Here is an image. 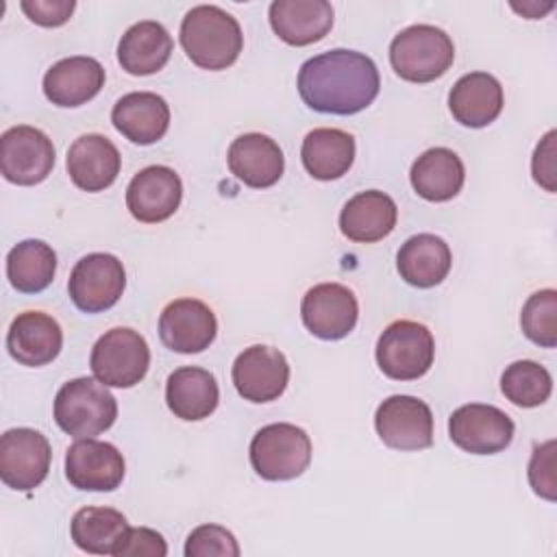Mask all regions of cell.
<instances>
[{
	"label": "cell",
	"instance_id": "1",
	"mask_svg": "<svg viewBox=\"0 0 557 557\" xmlns=\"http://www.w3.org/2000/svg\"><path fill=\"white\" fill-rule=\"evenodd\" d=\"M381 78L374 61L357 50L335 48L311 57L298 72L302 102L320 113L352 115L372 104Z\"/></svg>",
	"mask_w": 557,
	"mask_h": 557
},
{
	"label": "cell",
	"instance_id": "2",
	"mask_svg": "<svg viewBox=\"0 0 557 557\" xmlns=\"http://www.w3.org/2000/svg\"><path fill=\"white\" fill-rule=\"evenodd\" d=\"M181 46L202 70H226L244 48L239 22L215 4H198L181 22Z\"/></svg>",
	"mask_w": 557,
	"mask_h": 557
},
{
	"label": "cell",
	"instance_id": "3",
	"mask_svg": "<svg viewBox=\"0 0 557 557\" xmlns=\"http://www.w3.org/2000/svg\"><path fill=\"white\" fill-rule=\"evenodd\" d=\"M115 418L117 403L98 379H72L54 396V420L61 431L76 440L104 433Z\"/></svg>",
	"mask_w": 557,
	"mask_h": 557
},
{
	"label": "cell",
	"instance_id": "4",
	"mask_svg": "<svg viewBox=\"0 0 557 557\" xmlns=\"http://www.w3.org/2000/svg\"><path fill=\"white\" fill-rule=\"evenodd\" d=\"M389 61L400 78L409 83H431L450 70L455 46L442 28L413 24L392 39Z\"/></svg>",
	"mask_w": 557,
	"mask_h": 557
},
{
	"label": "cell",
	"instance_id": "5",
	"mask_svg": "<svg viewBox=\"0 0 557 557\" xmlns=\"http://www.w3.org/2000/svg\"><path fill=\"white\" fill-rule=\"evenodd\" d=\"M252 470L265 481H289L311 463V440L305 429L274 422L259 429L250 442Z\"/></svg>",
	"mask_w": 557,
	"mask_h": 557
},
{
	"label": "cell",
	"instance_id": "6",
	"mask_svg": "<svg viewBox=\"0 0 557 557\" xmlns=\"http://www.w3.org/2000/svg\"><path fill=\"white\" fill-rule=\"evenodd\" d=\"M89 368L107 387H133L150 368V348L137 331L117 326L98 337L91 348Z\"/></svg>",
	"mask_w": 557,
	"mask_h": 557
},
{
	"label": "cell",
	"instance_id": "7",
	"mask_svg": "<svg viewBox=\"0 0 557 557\" xmlns=\"http://www.w3.org/2000/svg\"><path fill=\"white\" fill-rule=\"evenodd\" d=\"M435 357L431 331L413 320L392 322L376 342V363L394 381H413L429 372Z\"/></svg>",
	"mask_w": 557,
	"mask_h": 557
},
{
	"label": "cell",
	"instance_id": "8",
	"mask_svg": "<svg viewBox=\"0 0 557 557\" xmlns=\"http://www.w3.org/2000/svg\"><path fill=\"white\" fill-rule=\"evenodd\" d=\"M126 287V272L122 261L109 252H91L76 261L67 292L72 302L85 313H100L111 309Z\"/></svg>",
	"mask_w": 557,
	"mask_h": 557
},
{
	"label": "cell",
	"instance_id": "9",
	"mask_svg": "<svg viewBox=\"0 0 557 557\" xmlns=\"http://www.w3.org/2000/svg\"><path fill=\"white\" fill-rule=\"evenodd\" d=\"M54 168V146L35 126H11L0 137V172L9 183L37 185Z\"/></svg>",
	"mask_w": 557,
	"mask_h": 557
},
{
	"label": "cell",
	"instance_id": "10",
	"mask_svg": "<svg viewBox=\"0 0 557 557\" xmlns=\"http://www.w3.org/2000/svg\"><path fill=\"white\" fill-rule=\"evenodd\" d=\"M50 442L35 429H9L0 437V479L17 492H30L48 476Z\"/></svg>",
	"mask_w": 557,
	"mask_h": 557
},
{
	"label": "cell",
	"instance_id": "11",
	"mask_svg": "<svg viewBox=\"0 0 557 557\" xmlns=\"http://www.w3.org/2000/svg\"><path fill=\"white\" fill-rule=\"evenodd\" d=\"M374 426L383 444L396 450H422L433 444V413L416 396L385 398L376 407Z\"/></svg>",
	"mask_w": 557,
	"mask_h": 557
},
{
	"label": "cell",
	"instance_id": "12",
	"mask_svg": "<svg viewBox=\"0 0 557 557\" xmlns=\"http://www.w3.org/2000/svg\"><path fill=\"white\" fill-rule=\"evenodd\" d=\"M513 420L494 405L470 403L450 413L448 435L466 453L494 455L513 440Z\"/></svg>",
	"mask_w": 557,
	"mask_h": 557
},
{
	"label": "cell",
	"instance_id": "13",
	"mask_svg": "<svg viewBox=\"0 0 557 557\" xmlns=\"http://www.w3.org/2000/svg\"><path fill=\"white\" fill-rule=\"evenodd\" d=\"M231 376L237 394L244 400L270 403L285 392L289 381V363L278 348L257 344L237 355Z\"/></svg>",
	"mask_w": 557,
	"mask_h": 557
},
{
	"label": "cell",
	"instance_id": "14",
	"mask_svg": "<svg viewBox=\"0 0 557 557\" xmlns=\"http://www.w3.org/2000/svg\"><path fill=\"white\" fill-rule=\"evenodd\" d=\"M300 315L309 333L315 337L342 339L355 329L359 305L346 285L320 283L302 296Z\"/></svg>",
	"mask_w": 557,
	"mask_h": 557
},
{
	"label": "cell",
	"instance_id": "15",
	"mask_svg": "<svg viewBox=\"0 0 557 557\" xmlns=\"http://www.w3.org/2000/svg\"><path fill=\"white\" fill-rule=\"evenodd\" d=\"M124 457L109 444L94 437L74 442L65 453V476L83 492H111L124 479Z\"/></svg>",
	"mask_w": 557,
	"mask_h": 557
},
{
	"label": "cell",
	"instance_id": "16",
	"mask_svg": "<svg viewBox=\"0 0 557 557\" xmlns=\"http://www.w3.org/2000/svg\"><path fill=\"white\" fill-rule=\"evenodd\" d=\"M218 333L215 313L198 298L172 300L159 318L161 342L181 355L202 352Z\"/></svg>",
	"mask_w": 557,
	"mask_h": 557
},
{
	"label": "cell",
	"instance_id": "17",
	"mask_svg": "<svg viewBox=\"0 0 557 557\" xmlns=\"http://www.w3.org/2000/svg\"><path fill=\"white\" fill-rule=\"evenodd\" d=\"M183 198V183L168 165L139 170L126 187V207L144 224H157L174 215Z\"/></svg>",
	"mask_w": 557,
	"mask_h": 557
},
{
	"label": "cell",
	"instance_id": "18",
	"mask_svg": "<svg viewBox=\"0 0 557 557\" xmlns=\"http://www.w3.org/2000/svg\"><path fill=\"white\" fill-rule=\"evenodd\" d=\"M65 165L76 187L83 191H102L117 178L122 157L111 139L98 133H87L74 139Z\"/></svg>",
	"mask_w": 557,
	"mask_h": 557
},
{
	"label": "cell",
	"instance_id": "19",
	"mask_svg": "<svg viewBox=\"0 0 557 557\" xmlns=\"http://www.w3.org/2000/svg\"><path fill=\"white\" fill-rule=\"evenodd\" d=\"M9 355L28 368H39L57 359L63 348V331L59 322L44 311L20 313L7 333Z\"/></svg>",
	"mask_w": 557,
	"mask_h": 557
},
{
	"label": "cell",
	"instance_id": "20",
	"mask_svg": "<svg viewBox=\"0 0 557 557\" xmlns=\"http://www.w3.org/2000/svg\"><path fill=\"white\" fill-rule=\"evenodd\" d=\"M231 172L248 187H272L285 170L283 150L278 144L261 133H246L233 139L226 152Z\"/></svg>",
	"mask_w": 557,
	"mask_h": 557
},
{
	"label": "cell",
	"instance_id": "21",
	"mask_svg": "<svg viewBox=\"0 0 557 557\" xmlns=\"http://www.w3.org/2000/svg\"><path fill=\"white\" fill-rule=\"evenodd\" d=\"M104 87V67L94 57H67L44 74V94L57 107H81Z\"/></svg>",
	"mask_w": 557,
	"mask_h": 557
},
{
	"label": "cell",
	"instance_id": "22",
	"mask_svg": "<svg viewBox=\"0 0 557 557\" xmlns=\"http://www.w3.org/2000/svg\"><path fill=\"white\" fill-rule=\"evenodd\" d=\"M111 122L128 141L148 146L168 133L170 107L159 94L131 91L113 104Z\"/></svg>",
	"mask_w": 557,
	"mask_h": 557
},
{
	"label": "cell",
	"instance_id": "23",
	"mask_svg": "<svg viewBox=\"0 0 557 557\" xmlns=\"http://www.w3.org/2000/svg\"><path fill=\"white\" fill-rule=\"evenodd\" d=\"M503 87L498 78L487 72L463 74L448 94V109L453 117L468 128H483L492 124L503 111Z\"/></svg>",
	"mask_w": 557,
	"mask_h": 557
},
{
	"label": "cell",
	"instance_id": "24",
	"mask_svg": "<svg viewBox=\"0 0 557 557\" xmlns=\"http://www.w3.org/2000/svg\"><path fill=\"white\" fill-rule=\"evenodd\" d=\"M270 26L289 46L320 41L333 26V7L326 0H274Z\"/></svg>",
	"mask_w": 557,
	"mask_h": 557
},
{
	"label": "cell",
	"instance_id": "25",
	"mask_svg": "<svg viewBox=\"0 0 557 557\" xmlns=\"http://www.w3.org/2000/svg\"><path fill=\"white\" fill-rule=\"evenodd\" d=\"M396 218V202L379 189H368L359 191L344 205L339 213V231L350 242L372 244L394 231Z\"/></svg>",
	"mask_w": 557,
	"mask_h": 557
},
{
	"label": "cell",
	"instance_id": "26",
	"mask_svg": "<svg viewBox=\"0 0 557 557\" xmlns=\"http://www.w3.org/2000/svg\"><path fill=\"white\" fill-rule=\"evenodd\" d=\"M174 41L165 26L154 20L133 24L117 44V61L133 76H148L170 61Z\"/></svg>",
	"mask_w": 557,
	"mask_h": 557
},
{
	"label": "cell",
	"instance_id": "27",
	"mask_svg": "<svg viewBox=\"0 0 557 557\" xmlns=\"http://www.w3.org/2000/svg\"><path fill=\"white\" fill-rule=\"evenodd\" d=\"M450 263L453 255L448 244L433 233H420L409 237L396 255V268L400 272V278L420 289L440 285L448 276Z\"/></svg>",
	"mask_w": 557,
	"mask_h": 557
},
{
	"label": "cell",
	"instance_id": "28",
	"mask_svg": "<svg viewBox=\"0 0 557 557\" xmlns=\"http://www.w3.org/2000/svg\"><path fill=\"white\" fill-rule=\"evenodd\" d=\"M220 400L215 376L209 370L196 366H183L168 376L165 403L170 411L181 420H205L209 418Z\"/></svg>",
	"mask_w": 557,
	"mask_h": 557
},
{
	"label": "cell",
	"instance_id": "29",
	"mask_svg": "<svg viewBox=\"0 0 557 557\" xmlns=\"http://www.w3.org/2000/svg\"><path fill=\"white\" fill-rule=\"evenodd\" d=\"M409 178L416 194L424 200L446 202L461 191L466 170L450 148H429L413 161Z\"/></svg>",
	"mask_w": 557,
	"mask_h": 557
},
{
	"label": "cell",
	"instance_id": "30",
	"mask_svg": "<svg viewBox=\"0 0 557 557\" xmlns=\"http://www.w3.org/2000/svg\"><path fill=\"white\" fill-rule=\"evenodd\" d=\"M305 170L318 181L344 176L355 161V139L339 128H313L300 148Z\"/></svg>",
	"mask_w": 557,
	"mask_h": 557
},
{
	"label": "cell",
	"instance_id": "31",
	"mask_svg": "<svg viewBox=\"0 0 557 557\" xmlns=\"http://www.w3.org/2000/svg\"><path fill=\"white\" fill-rule=\"evenodd\" d=\"M126 531L124 513L111 507H83L70 524L74 544L91 555H115Z\"/></svg>",
	"mask_w": 557,
	"mask_h": 557
},
{
	"label": "cell",
	"instance_id": "32",
	"mask_svg": "<svg viewBox=\"0 0 557 557\" xmlns=\"http://www.w3.org/2000/svg\"><path fill=\"white\" fill-rule=\"evenodd\" d=\"M57 270L54 250L41 239H24L7 255V278L22 294L44 292Z\"/></svg>",
	"mask_w": 557,
	"mask_h": 557
},
{
	"label": "cell",
	"instance_id": "33",
	"mask_svg": "<svg viewBox=\"0 0 557 557\" xmlns=\"http://www.w3.org/2000/svg\"><path fill=\"white\" fill-rule=\"evenodd\" d=\"M500 389L505 398L516 407L531 409L548 400L553 392V376L544 366L531 359H522L505 368L500 376Z\"/></svg>",
	"mask_w": 557,
	"mask_h": 557
},
{
	"label": "cell",
	"instance_id": "34",
	"mask_svg": "<svg viewBox=\"0 0 557 557\" xmlns=\"http://www.w3.org/2000/svg\"><path fill=\"white\" fill-rule=\"evenodd\" d=\"M522 333L542 348L557 346V292L540 289L529 296L520 313Z\"/></svg>",
	"mask_w": 557,
	"mask_h": 557
},
{
	"label": "cell",
	"instance_id": "35",
	"mask_svg": "<svg viewBox=\"0 0 557 557\" xmlns=\"http://www.w3.org/2000/svg\"><path fill=\"white\" fill-rule=\"evenodd\" d=\"M239 546L231 531L220 524L196 527L185 542V557H237Z\"/></svg>",
	"mask_w": 557,
	"mask_h": 557
},
{
	"label": "cell",
	"instance_id": "36",
	"mask_svg": "<svg viewBox=\"0 0 557 557\" xmlns=\"http://www.w3.org/2000/svg\"><path fill=\"white\" fill-rule=\"evenodd\" d=\"M168 544L161 533L148 527H128L115 557H165Z\"/></svg>",
	"mask_w": 557,
	"mask_h": 557
},
{
	"label": "cell",
	"instance_id": "37",
	"mask_svg": "<svg viewBox=\"0 0 557 557\" xmlns=\"http://www.w3.org/2000/svg\"><path fill=\"white\" fill-rule=\"evenodd\" d=\"M555 440L537 446L529 461V483L535 494L555 500Z\"/></svg>",
	"mask_w": 557,
	"mask_h": 557
},
{
	"label": "cell",
	"instance_id": "38",
	"mask_svg": "<svg viewBox=\"0 0 557 557\" xmlns=\"http://www.w3.org/2000/svg\"><path fill=\"white\" fill-rule=\"evenodd\" d=\"M20 9L26 17L39 26L54 28L70 20L76 9L74 0H22Z\"/></svg>",
	"mask_w": 557,
	"mask_h": 557
},
{
	"label": "cell",
	"instance_id": "39",
	"mask_svg": "<svg viewBox=\"0 0 557 557\" xmlns=\"http://www.w3.org/2000/svg\"><path fill=\"white\" fill-rule=\"evenodd\" d=\"M555 131H548L533 152V178L546 189L555 191Z\"/></svg>",
	"mask_w": 557,
	"mask_h": 557
},
{
	"label": "cell",
	"instance_id": "40",
	"mask_svg": "<svg viewBox=\"0 0 557 557\" xmlns=\"http://www.w3.org/2000/svg\"><path fill=\"white\" fill-rule=\"evenodd\" d=\"M518 13H522L524 17H529V20H537V17H542L546 11H550L553 9V2H546L544 7H540L537 2H522V7H518V4H511Z\"/></svg>",
	"mask_w": 557,
	"mask_h": 557
}]
</instances>
